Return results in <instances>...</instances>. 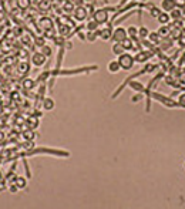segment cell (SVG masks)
<instances>
[{
  "mask_svg": "<svg viewBox=\"0 0 185 209\" xmlns=\"http://www.w3.org/2000/svg\"><path fill=\"white\" fill-rule=\"evenodd\" d=\"M0 139H3V132H0Z\"/></svg>",
  "mask_w": 185,
  "mask_h": 209,
  "instance_id": "38",
  "label": "cell"
},
{
  "mask_svg": "<svg viewBox=\"0 0 185 209\" xmlns=\"http://www.w3.org/2000/svg\"><path fill=\"white\" fill-rule=\"evenodd\" d=\"M160 14H161V10H160V9H157V7H152L151 12H150V16H151V17H155V19L160 16Z\"/></svg>",
  "mask_w": 185,
  "mask_h": 209,
  "instance_id": "27",
  "label": "cell"
},
{
  "mask_svg": "<svg viewBox=\"0 0 185 209\" xmlns=\"http://www.w3.org/2000/svg\"><path fill=\"white\" fill-rule=\"evenodd\" d=\"M34 41H36V43H37V44H39V46H40V47H43V46L46 44L44 37H37V38H36V40H34Z\"/></svg>",
  "mask_w": 185,
  "mask_h": 209,
  "instance_id": "30",
  "label": "cell"
},
{
  "mask_svg": "<svg viewBox=\"0 0 185 209\" xmlns=\"http://www.w3.org/2000/svg\"><path fill=\"white\" fill-rule=\"evenodd\" d=\"M41 105H43V108H44L46 111H51L56 107V103H54L53 98H50V97H47V98L43 100V103H41Z\"/></svg>",
  "mask_w": 185,
  "mask_h": 209,
  "instance_id": "10",
  "label": "cell"
},
{
  "mask_svg": "<svg viewBox=\"0 0 185 209\" xmlns=\"http://www.w3.org/2000/svg\"><path fill=\"white\" fill-rule=\"evenodd\" d=\"M118 63H120L121 70L128 71V70H131L132 67H134L135 60H134V56H132V54H130L128 51H125V53H123L121 56H118Z\"/></svg>",
  "mask_w": 185,
  "mask_h": 209,
  "instance_id": "1",
  "label": "cell"
},
{
  "mask_svg": "<svg viewBox=\"0 0 185 209\" xmlns=\"http://www.w3.org/2000/svg\"><path fill=\"white\" fill-rule=\"evenodd\" d=\"M34 137L37 138V134L34 132V130H30V128H29V130H26V131H24V138L27 139V141H33Z\"/></svg>",
  "mask_w": 185,
  "mask_h": 209,
  "instance_id": "23",
  "label": "cell"
},
{
  "mask_svg": "<svg viewBox=\"0 0 185 209\" xmlns=\"http://www.w3.org/2000/svg\"><path fill=\"white\" fill-rule=\"evenodd\" d=\"M41 53L44 54L46 57H51V56H53V49H51V46L44 44L43 47H41Z\"/></svg>",
  "mask_w": 185,
  "mask_h": 209,
  "instance_id": "21",
  "label": "cell"
},
{
  "mask_svg": "<svg viewBox=\"0 0 185 209\" xmlns=\"http://www.w3.org/2000/svg\"><path fill=\"white\" fill-rule=\"evenodd\" d=\"M27 125H29L30 130H36V128H39V117H37V118H36V115L29 117V119H27Z\"/></svg>",
  "mask_w": 185,
  "mask_h": 209,
  "instance_id": "13",
  "label": "cell"
},
{
  "mask_svg": "<svg viewBox=\"0 0 185 209\" xmlns=\"http://www.w3.org/2000/svg\"><path fill=\"white\" fill-rule=\"evenodd\" d=\"M17 6L24 10V9H27L30 6V0H17Z\"/></svg>",
  "mask_w": 185,
  "mask_h": 209,
  "instance_id": "25",
  "label": "cell"
},
{
  "mask_svg": "<svg viewBox=\"0 0 185 209\" xmlns=\"http://www.w3.org/2000/svg\"><path fill=\"white\" fill-rule=\"evenodd\" d=\"M150 57H151V54L148 53V51H138V53L134 56V60H135L137 63H145Z\"/></svg>",
  "mask_w": 185,
  "mask_h": 209,
  "instance_id": "9",
  "label": "cell"
},
{
  "mask_svg": "<svg viewBox=\"0 0 185 209\" xmlns=\"http://www.w3.org/2000/svg\"><path fill=\"white\" fill-rule=\"evenodd\" d=\"M175 4H177V6H184L185 0H175Z\"/></svg>",
  "mask_w": 185,
  "mask_h": 209,
  "instance_id": "35",
  "label": "cell"
},
{
  "mask_svg": "<svg viewBox=\"0 0 185 209\" xmlns=\"http://www.w3.org/2000/svg\"><path fill=\"white\" fill-rule=\"evenodd\" d=\"M175 0H162V3H161V9L164 10V12H172L174 9H175Z\"/></svg>",
  "mask_w": 185,
  "mask_h": 209,
  "instance_id": "8",
  "label": "cell"
},
{
  "mask_svg": "<svg viewBox=\"0 0 185 209\" xmlns=\"http://www.w3.org/2000/svg\"><path fill=\"white\" fill-rule=\"evenodd\" d=\"M157 33L160 34V37L162 38V37H168L169 36V33H171V30H169V27L167 24H162L160 27V29L157 30Z\"/></svg>",
  "mask_w": 185,
  "mask_h": 209,
  "instance_id": "14",
  "label": "cell"
},
{
  "mask_svg": "<svg viewBox=\"0 0 185 209\" xmlns=\"http://www.w3.org/2000/svg\"><path fill=\"white\" fill-rule=\"evenodd\" d=\"M179 44H181V46H184V47H185V36L179 37Z\"/></svg>",
  "mask_w": 185,
  "mask_h": 209,
  "instance_id": "36",
  "label": "cell"
},
{
  "mask_svg": "<svg viewBox=\"0 0 185 209\" xmlns=\"http://www.w3.org/2000/svg\"><path fill=\"white\" fill-rule=\"evenodd\" d=\"M127 29H124V27H117V29L113 31V40L115 41V43H121V41H124L125 38H127Z\"/></svg>",
  "mask_w": 185,
  "mask_h": 209,
  "instance_id": "3",
  "label": "cell"
},
{
  "mask_svg": "<svg viewBox=\"0 0 185 209\" xmlns=\"http://www.w3.org/2000/svg\"><path fill=\"white\" fill-rule=\"evenodd\" d=\"M0 181H2V174H0Z\"/></svg>",
  "mask_w": 185,
  "mask_h": 209,
  "instance_id": "39",
  "label": "cell"
},
{
  "mask_svg": "<svg viewBox=\"0 0 185 209\" xmlns=\"http://www.w3.org/2000/svg\"><path fill=\"white\" fill-rule=\"evenodd\" d=\"M169 13H167V12H161V14L158 17H157V20L160 21L161 24H167V23H169Z\"/></svg>",
  "mask_w": 185,
  "mask_h": 209,
  "instance_id": "15",
  "label": "cell"
},
{
  "mask_svg": "<svg viewBox=\"0 0 185 209\" xmlns=\"http://www.w3.org/2000/svg\"><path fill=\"white\" fill-rule=\"evenodd\" d=\"M121 44H123V47L125 49V51H130V50L134 49V41H132L130 37H127L124 41H121Z\"/></svg>",
  "mask_w": 185,
  "mask_h": 209,
  "instance_id": "17",
  "label": "cell"
},
{
  "mask_svg": "<svg viewBox=\"0 0 185 209\" xmlns=\"http://www.w3.org/2000/svg\"><path fill=\"white\" fill-rule=\"evenodd\" d=\"M107 68H108V71H110V73H113V74H114V73H118L120 70H121L118 60H111V61L108 63Z\"/></svg>",
  "mask_w": 185,
  "mask_h": 209,
  "instance_id": "11",
  "label": "cell"
},
{
  "mask_svg": "<svg viewBox=\"0 0 185 209\" xmlns=\"http://www.w3.org/2000/svg\"><path fill=\"white\" fill-rule=\"evenodd\" d=\"M6 189H9V186L6 185V181H0V192H4Z\"/></svg>",
  "mask_w": 185,
  "mask_h": 209,
  "instance_id": "31",
  "label": "cell"
},
{
  "mask_svg": "<svg viewBox=\"0 0 185 209\" xmlns=\"http://www.w3.org/2000/svg\"><path fill=\"white\" fill-rule=\"evenodd\" d=\"M148 38H150V41H151V43H154V44H157V43H160V41H161V37H160V34L157 33V31H151V33L148 34Z\"/></svg>",
  "mask_w": 185,
  "mask_h": 209,
  "instance_id": "19",
  "label": "cell"
},
{
  "mask_svg": "<svg viewBox=\"0 0 185 209\" xmlns=\"http://www.w3.org/2000/svg\"><path fill=\"white\" fill-rule=\"evenodd\" d=\"M31 64L36 67H41V66H44V63L46 60H47V57H46L44 54L41 53V51H37V53H33L31 54Z\"/></svg>",
  "mask_w": 185,
  "mask_h": 209,
  "instance_id": "4",
  "label": "cell"
},
{
  "mask_svg": "<svg viewBox=\"0 0 185 209\" xmlns=\"http://www.w3.org/2000/svg\"><path fill=\"white\" fill-rule=\"evenodd\" d=\"M178 101H179V105L184 107V108H185V94H181V95H179V100H178Z\"/></svg>",
  "mask_w": 185,
  "mask_h": 209,
  "instance_id": "32",
  "label": "cell"
},
{
  "mask_svg": "<svg viewBox=\"0 0 185 209\" xmlns=\"http://www.w3.org/2000/svg\"><path fill=\"white\" fill-rule=\"evenodd\" d=\"M93 19H94L98 24H104V23H107V20H108V12L105 9H98V10L94 12Z\"/></svg>",
  "mask_w": 185,
  "mask_h": 209,
  "instance_id": "2",
  "label": "cell"
},
{
  "mask_svg": "<svg viewBox=\"0 0 185 209\" xmlns=\"http://www.w3.org/2000/svg\"><path fill=\"white\" fill-rule=\"evenodd\" d=\"M148 34H150V31H148L147 27H140V29H138V37H141V38H147Z\"/></svg>",
  "mask_w": 185,
  "mask_h": 209,
  "instance_id": "24",
  "label": "cell"
},
{
  "mask_svg": "<svg viewBox=\"0 0 185 209\" xmlns=\"http://www.w3.org/2000/svg\"><path fill=\"white\" fill-rule=\"evenodd\" d=\"M19 71H20L21 74L23 73H29V64H27V63H21L20 64V70H19Z\"/></svg>",
  "mask_w": 185,
  "mask_h": 209,
  "instance_id": "29",
  "label": "cell"
},
{
  "mask_svg": "<svg viewBox=\"0 0 185 209\" xmlns=\"http://www.w3.org/2000/svg\"><path fill=\"white\" fill-rule=\"evenodd\" d=\"M98 26H100L98 23L93 19V20H90L87 23V30H88V31H97V30H98Z\"/></svg>",
  "mask_w": 185,
  "mask_h": 209,
  "instance_id": "20",
  "label": "cell"
},
{
  "mask_svg": "<svg viewBox=\"0 0 185 209\" xmlns=\"http://www.w3.org/2000/svg\"><path fill=\"white\" fill-rule=\"evenodd\" d=\"M130 86H131L132 88H135V90H142V86H141V84H137V82H134V81H132Z\"/></svg>",
  "mask_w": 185,
  "mask_h": 209,
  "instance_id": "33",
  "label": "cell"
},
{
  "mask_svg": "<svg viewBox=\"0 0 185 209\" xmlns=\"http://www.w3.org/2000/svg\"><path fill=\"white\" fill-rule=\"evenodd\" d=\"M169 17H172V19H179V17H181V12H179L178 9H174L172 12L169 13Z\"/></svg>",
  "mask_w": 185,
  "mask_h": 209,
  "instance_id": "28",
  "label": "cell"
},
{
  "mask_svg": "<svg viewBox=\"0 0 185 209\" xmlns=\"http://www.w3.org/2000/svg\"><path fill=\"white\" fill-rule=\"evenodd\" d=\"M77 37L80 40H86V33H81V31H80V33L77 34Z\"/></svg>",
  "mask_w": 185,
  "mask_h": 209,
  "instance_id": "34",
  "label": "cell"
},
{
  "mask_svg": "<svg viewBox=\"0 0 185 209\" xmlns=\"http://www.w3.org/2000/svg\"><path fill=\"white\" fill-rule=\"evenodd\" d=\"M19 191H20V189H19V186H17L14 182H10V185H9V192H10V193H17Z\"/></svg>",
  "mask_w": 185,
  "mask_h": 209,
  "instance_id": "26",
  "label": "cell"
},
{
  "mask_svg": "<svg viewBox=\"0 0 185 209\" xmlns=\"http://www.w3.org/2000/svg\"><path fill=\"white\" fill-rule=\"evenodd\" d=\"M181 82L185 86V74H182V75H181Z\"/></svg>",
  "mask_w": 185,
  "mask_h": 209,
  "instance_id": "37",
  "label": "cell"
},
{
  "mask_svg": "<svg viewBox=\"0 0 185 209\" xmlns=\"http://www.w3.org/2000/svg\"><path fill=\"white\" fill-rule=\"evenodd\" d=\"M98 37V31H87L86 33V40L90 41V43H94Z\"/></svg>",
  "mask_w": 185,
  "mask_h": 209,
  "instance_id": "18",
  "label": "cell"
},
{
  "mask_svg": "<svg viewBox=\"0 0 185 209\" xmlns=\"http://www.w3.org/2000/svg\"><path fill=\"white\" fill-rule=\"evenodd\" d=\"M23 87H24V88H27V90H31V88H34V87H36V81H34V80H31V78H26L24 81H23Z\"/></svg>",
  "mask_w": 185,
  "mask_h": 209,
  "instance_id": "22",
  "label": "cell"
},
{
  "mask_svg": "<svg viewBox=\"0 0 185 209\" xmlns=\"http://www.w3.org/2000/svg\"><path fill=\"white\" fill-rule=\"evenodd\" d=\"M97 31H98V37H100V38H103L104 41H107V40H110L111 37H113V31H114V30H113V27H111L110 24H107L103 30H97Z\"/></svg>",
  "mask_w": 185,
  "mask_h": 209,
  "instance_id": "5",
  "label": "cell"
},
{
  "mask_svg": "<svg viewBox=\"0 0 185 209\" xmlns=\"http://www.w3.org/2000/svg\"><path fill=\"white\" fill-rule=\"evenodd\" d=\"M39 27H40L41 30H44V31L51 30L53 29V21H51V19H49V17H41L40 20H39Z\"/></svg>",
  "mask_w": 185,
  "mask_h": 209,
  "instance_id": "6",
  "label": "cell"
},
{
  "mask_svg": "<svg viewBox=\"0 0 185 209\" xmlns=\"http://www.w3.org/2000/svg\"><path fill=\"white\" fill-rule=\"evenodd\" d=\"M184 169H185V162H184Z\"/></svg>",
  "mask_w": 185,
  "mask_h": 209,
  "instance_id": "40",
  "label": "cell"
},
{
  "mask_svg": "<svg viewBox=\"0 0 185 209\" xmlns=\"http://www.w3.org/2000/svg\"><path fill=\"white\" fill-rule=\"evenodd\" d=\"M14 184L19 186V189H24L27 186V179H26L24 176H17L16 181H14Z\"/></svg>",
  "mask_w": 185,
  "mask_h": 209,
  "instance_id": "16",
  "label": "cell"
},
{
  "mask_svg": "<svg viewBox=\"0 0 185 209\" xmlns=\"http://www.w3.org/2000/svg\"><path fill=\"white\" fill-rule=\"evenodd\" d=\"M111 51H113L115 56H121L123 53H125V49L123 47V44H121V43H114V44H113V47H111Z\"/></svg>",
  "mask_w": 185,
  "mask_h": 209,
  "instance_id": "12",
  "label": "cell"
},
{
  "mask_svg": "<svg viewBox=\"0 0 185 209\" xmlns=\"http://www.w3.org/2000/svg\"><path fill=\"white\" fill-rule=\"evenodd\" d=\"M87 14H88V13H87V10L84 7H77L74 10V17H76V20H78V21L86 20Z\"/></svg>",
  "mask_w": 185,
  "mask_h": 209,
  "instance_id": "7",
  "label": "cell"
}]
</instances>
